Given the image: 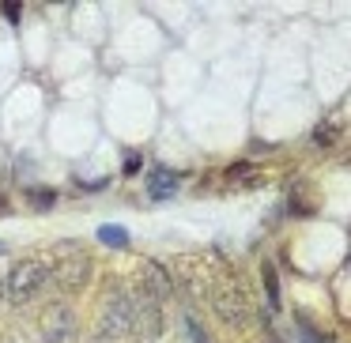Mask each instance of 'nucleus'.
I'll list each match as a JSON object with an SVG mask.
<instances>
[{"mask_svg": "<svg viewBox=\"0 0 351 343\" xmlns=\"http://www.w3.org/2000/svg\"><path fill=\"white\" fill-rule=\"evenodd\" d=\"M49 272L42 260L27 257V260H16L8 272V279H4V298H8L12 305H27L31 298H38V290L46 287Z\"/></svg>", "mask_w": 351, "mask_h": 343, "instance_id": "f257e3e1", "label": "nucleus"}, {"mask_svg": "<svg viewBox=\"0 0 351 343\" xmlns=\"http://www.w3.org/2000/svg\"><path fill=\"white\" fill-rule=\"evenodd\" d=\"M76 335H80V325H76L72 305L49 302L46 313H42V340L46 343H76Z\"/></svg>", "mask_w": 351, "mask_h": 343, "instance_id": "f03ea898", "label": "nucleus"}, {"mask_svg": "<svg viewBox=\"0 0 351 343\" xmlns=\"http://www.w3.org/2000/svg\"><path fill=\"white\" fill-rule=\"evenodd\" d=\"M215 313H219V320H227V325H245L250 320V298L242 294V287H238L234 279H219L215 283Z\"/></svg>", "mask_w": 351, "mask_h": 343, "instance_id": "7ed1b4c3", "label": "nucleus"}, {"mask_svg": "<svg viewBox=\"0 0 351 343\" xmlns=\"http://www.w3.org/2000/svg\"><path fill=\"white\" fill-rule=\"evenodd\" d=\"M69 245V253H64V260L57 264V283L69 290H80L87 283V275H91V257L87 253L76 249V242H64Z\"/></svg>", "mask_w": 351, "mask_h": 343, "instance_id": "20e7f679", "label": "nucleus"}, {"mask_svg": "<svg viewBox=\"0 0 351 343\" xmlns=\"http://www.w3.org/2000/svg\"><path fill=\"white\" fill-rule=\"evenodd\" d=\"M178 185H182V174H174V170H167V166H155L152 177H147V196L152 200H170L178 192Z\"/></svg>", "mask_w": 351, "mask_h": 343, "instance_id": "39448f33", "label": "nucleus"}, {"mask_svg": "<svg viewBox=\"0 0 351 343\" xmlns=\"http://www.w3.org/2000/svg\"><path fill=\"white\" fill-rule=\"evenodd\" d=\"M144 294L147 298H152V302H167V298H170V290H174V287H170V275H167V268H162V264H155V260H152V264H144Z\"/></svg>", "mask_w": 351, "mask_h": 343, "instance_id": "423d86ee", "label": "nucleus"}, {"mask_svg": "<svg viewBox=\"0 0 351 343\" xmlns=\"http://www.w3.org/2000/svg\"><path fill=\"white\" fill-rule=\"evenodd\" d=\"M95 238H99V245H106V249H129L132 238L125 227H117V223H102L99 230H95Z\"/></svg>", "mask_w": 351, "mask_h": 343, "instance_id": "0eeeda50", "label": "nucleus"}, {"mask_svg": "<svg viewBox=\"0 0 351 343\" xmlns=\"http://www.w3.org/2000/svg\"><path fill=\"white\" fill-rule=\"evenodd\" d=\"M265 290H268V309H280V275L272 264H265Z\"/></svg>", "mask_w": 351, "mask_h": 343, "instance_id": "6e6552de", "label": "nucleus"}, {"mask_svg": "<svg viewBox=\"0 0 351 343\" xmlns=\"http://www.w3.org/2000/svg\"><path fill=\"white\" fill-rule=\"evenodd\" d=\"M227 181L238 185V181H257V166H250V162H234V166L227 170Z\"/></svg>", "mask_w": 351, "mask_h": 343, "instance_id": "1a4fd4ad", "label": "nucleus"}, {"mask_svg": "<svg viewBox=\"0 0 351 343\" xmlns=\"http://www.w3.org/2000/svg\"><path fill=\"white\" fill-rule=\"evenodd\" d=\"M31 204L34 207H53V192H31Z\"/></svg>", "mask_w": 351, "mask_h": 343, "instance_id": "9d476101", "label": "nucleus"}, {"mask_svg": "<svg viewBox=\"0 0 351 343\" xmlns=\"http://www.w3.org/2000/svg\"><path fill=\"white\" fill-rule=\"evenodd\" d=\"M125 174H136V170H140V151H129V155H125Z\"/></svg>", "mask_w": 351, "mask_h": 343, "instance_id": "9b49d317", "label": "nucleus"}, {"mask_svg": "<svg viewBox=\"0 0 351 343\" xmlns=\"http://www.w3.org/2000/svg\"><path fill=\"white\" fill-rule=\"evenodd\" d=\"M4 19H12V23H19V4H4Z\"/></svg>", "mask_w": 351, "mask_h": 343, "instance_id": "f8f14e48", "label": "nucleus"}, {"mask_svg": "<svg viewBox=\"0 0 351 343\" xmlns=\"http://www.w3.org/2000/svg\"><path fill=\"white\" fill-rule=\"evenodd\" d=\"M4 253H8V242H4V238H0V257H4Z\"/></svg>", "mask_w": 351, "mask_h": 343, "instance_id": "ddd939ff", "label": "nucleus"}, {"mask_svg": "<svg viewBox=\"0 0 351 343\" xmlns=\"http://www.w3.org/2000/svg\"><path fill=\"white\" fill-rule=\"evenodd\" d=\"M0 298H4V279H0Z\"/></svg>", "mask_w": 351, "mask_h": 343, "instance_id": "4468645a", "label": "nucleus"}]
</instances>
